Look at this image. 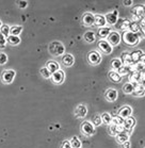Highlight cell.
I'll use <instances>...</instances> for the list:
<instances>
[{
	"instance_id": "1",
	"label": "cell",
	"mask_w": 145,
	"mask_h": 148,
	"mask_svg": "<svg viewBox=\"0 0 145 148\" xmlns=\"http://www.w3.org/2000/svg\"><path fill=\"white\" fill-rule=\"evenodd\" d=\"M122 40H124V43L129 46H135L140 42V35L138 33H133L131 31H125L123 33V36H122Z\"/></svg>"
},
{
	"instance_id": "2",
	"label": "cell",
	"mask_w": 145,
	"mask_h": 148,
	"mask_svg": "<svg viewBox=\"0 0 145 148\" xmlns=\"http://www.w3.org/2000/svg\"><path fill=\"white\" fill-rule=\"evenodd\" d=\"M65 48L64 45L60 43V42H52L50 45H49V52H50L52 56L54 57H60L64 53Z\"/></svg>"
},
{
	"instance_id": "3",
	"label": "cell",
	"mask_w": 145,
	"mask_h": 148,
	"mask_svg": "<svg viewBox=\"0 0 145 148\" xmlns=\"http://www.w3.org/2000/svg\"><path fill=\"white\" fill-rule=\"evenodd\" d=\"M81 131L87 136H92L95 134V127L93 126L91 121H83L81 125Z\"/></svg>"
},
{
	"instance_id": "4",
	"label": "cell",
	"mask_w": 145,
	"mask_h": 148,
	"mask_svg": "<svg viewBox=\"0 0 145 148\" xmlns=\"http://www.w3.org/2000/svg\"><path fill=\"white\" fill-rule=\"evenodd\" d=\"M98 49L105 54H110L112 52V46L108 43V40H100L98 42Z\"/></svg>"
},
{
	"instance_id": "5",
	"label": "cell",
	"mask_w": 145,
	"mask_h": 148,
	"mask_svg": "<svg viewBox=\"0 0 145 148\" xmlns=\"http://www.w3.org/2000/svg\"><path fill=\"white\" fill-rule=\"evenodd\" d=\"M88 60H89V62H90V64L97 65L100 63L101 57L97 51H91V52H89V54H88Z\"/></svg>"
},
{
	"instance_id": "6",
	"label": "cell",
	"mask_w": 145,
	"mask_h": 148,
	"mask_svg": "<svg viewBox=\"0 0 145 148\" xmlns=\"http://www.w3.org/2000/svg\"><path fill=\"white\" fill-rule=\"evenodd\" d=\"M107 38H108V43L111 46H115L121 42V35L116 31H111Z\"/></svg>"
},
{
	"instance_id": "7",
	"label": "cell",
	"mask_w": 145,
	"mask_h": 148,
	"mask_svg": "<svg viewBox=\"0 0 145 148\" xmlns=\"http://www.w3.org/2000/svg\"><path fill=\"white\" fill-rule=\"evenodd\" d=\"M15 71L13 69H9V71H5L2 74V81H3L4 83H11L12 81L14 80V78H15Z\"/></svg>"
},
{
	"instance_id": "8",
	"label": "cell",
	"mask_w": 145,
	"mask_h": 148,
	"mask_svg": "<svg viewBox=\"0 0 145 148\" xmlns=\"http://www.w3.org/2000/svg\"><path fill=\"white\" fill-rule=\"evenodd\" d=\"M64 78H65L64 71H61V69H59V71H56L54 74H52V81H54V83H56V84H61L64 81Z\"/></svg>"
},
{
	"instance_id": "9",
	"label": "cell",
	"mask_w": 145,
	"mask_h": 148,
	"mask_svg": "<svg viewBox=\"0 0 145 148\" xmlns=\"http://www.w3.org/2000/svg\"><path fill=\"white\" fill-rule=\"evenodd\" d=\"M82 21L85 26H93L95 23V16L92 13H85L83 14V17H82Z\"/></svg>"
},
{
	"instance_id": "10",
	"label": "cell",
	"mask_w": 145,
	"mask_h": 148,
	"mask_svg": "<svg viewBox=\"0 0 145 148\" xmlns=\"http://www.w3.org/2000/svg\"><path fill=\"white\" fill-rule=\"evenodd\" d=\"M132 113V109L128 106H125V107H123V108L120 109V111H118V116L122 118H128L130 117V115Z\"/></svg>"
},
{
	"instance_id": "11",
	"label": "cell",
	"mask_w": 145,
	"mask_h": 148,
	"mask_svg": "<svg viewBox=\"0 0 145 148\" xmlns=\"http://www.w3.org/2000/svg\"><path fill=\"white\" fill-rule=\"evenodd\" d=\"M106 99L110 102H113L118 99V91L114 88H109L108 91L106 92Z\"/></svg>"
},
{
	"instance_id": "12",
	"label": "cell",
	"mask_w": 145,
	"mask_h": 148,
	"mask_svg": "<svg viewBox=\"0 0 145 148\" xmlns=\"http://www.w3.org/2000/svg\"><path fill=\"white\" fill-rule=\"evenodd\" d=\"M87 113H88V108L85 107V104H79L77 108H76V110H75V114H76V116H78V117H85V115H87Z\"/></svg>"
},
{
	"instance_id": "13",
	"label": "cell",
	"mask_w": 145,
	"mask_h": 148,
	"mask_svg": "<svg viewBox=\"0 0 145 148\" xmlns=\"http://www.w3.org/2000/svg\"><path fill=\"white\" fill-rule=\"evenodd\" d=\"M135 125V119L133 117H128L126 118L125 121H124V125H123V127H124V130L126 131H130L132 128H133V126Z\"/></svg>"
},
{
	"instance_id": "14",
	"label": "cell",
	"mask_w": 145,
	"mask_h": 148,
	"mask_svg": "<svg viewBox=\"0 0 145 148\" xmlns=\"http://www.w3.org/2000/svg\"><path fill=\"white\" fill-rule=\"evenodd\" d=\"M144 13H145V8L143 7V5H137V7H135L133 11H132L133 17H135V18H138V19H140V18L144 15Z\"/></svg>"
},
{
	"instance_id": "15",
	"label": "cell",
	"mask_w": 145,
	"mask_h": 148,
	"mask_svg": "<svg viewBox=\"0 0 145 148\" xmlns=\"http://www.w3.org/2000/svg\"><path fill=\"white\" fill-rule=\"evenodd\" d=\"M62 64L64 65V66H66V67L71 66V65L74 64V57L69 53L64 54L63 58H62Z\"/></svg>"
},
{
	"instance_id": "16",
	"label": "cell",
	"mask_w": 145,
	"mask_h": 148,
	"mask_svg": "<svg viewBox=\"0 0 145 148\" xmlns=\"http://www.w3.org/2000/svg\"><path fill=\"white\" fill-rule=\"evenodd\" d=\"M121 61H122V63H123V65L129 66V67L133 64V62H132V60H131V57H130V53H128V52H124V53L122 54Z\"/></svg>"
},
{
	"instance_id": "17",
	"label": "cell",
	"mask_w": 145,
	"mask_h": 148,
	"mask_svg": "<svg viewBox=\"0 0 145 148\" xmlns=\"http://www.w3.org/2000/svg\"><path fill=\"white\" fill-rule=\"evenodd\" d=\"M46 68L50 71L51 75L54 74L56 71H58L59 69H60V67H59V64H58L57 62H54V61H48L47 64H46Z\"/></svg>"
},
{
	"instance_id": "18",
	"label": "cell",
	"mask_w": 145,
	"mask_h": 148,
	"mask_svg": "<svg viewBox=\"0 0 145 148\" xmlns=\"http://www.w3.org/2000/svg\"><path fill=\"white\" fill-rule=\"evenodd\" d=\"M106 18L105 16H102V15H96L95 16V23L94 25L96 27H99V28H104L106 26Z\"/></svg>"
},
{
	"instance_id": "19",
	"label": "cell",
	"mask_w": 145,
	"mask_h": 148,
	"mask_svg": "<svg viewBox=\"0 0 145 148\" xmlns=\"http://www.w3.org/2000/svg\"><path fill=\"white\" fill-rule=\"evenodd\" d=\"M108 76H109V78H110V80H111L112 82H115V83H118V82H121V80H122V76L118 74V71H110Z\"/></svg>"
},
{
	"instance_id": "20",
	"label": "cell",
	"mask_w": 145,
	"mask_h": 148,
	"mask_svg": "<svg viewBox=\"0 0 145 148\" xmlns=\"http://www.w3.org/2000/svg\"><path fill=\"white\" fill-rule=\"evenodd\" d=\"M110 32H111V30H110V28H108V27L99 28V30H98V36L101 37V40H105L106 37H108Z\"/></svg>"
},
{
	"instance_id": "21",
	"label": "cell",
	"mask_w": 145,
	"mask_h": 148,
	"mask_svg": "<svg viewBox=\"0 0 145 148\" xmlns=\"http://www.w3.org/2000/svg\"><path fill=\"white\" fill-rule=\"evenodd\" d=\"M106 23H108L109 25H115L118 23V16L114 15L113 13H109L105 16Z\"/></svg>"
},
{
	"instance_id": "22",
	"label": "cell",
	"mask_w": 145,
	"mask_h": 148,
	"mask_svg": "<svg viewBox=\"0 0 145 148\" xmlns=\"http://www.w3.org/2000/svg\"><path fill=\"white\" fill-rule=\"evenodd\" d=\"M85 40H87V43H93L96 40V35H95L94 32H92V31H88V32H85Z\"/></svg>"
},
{
	"instance_id": "23",
	"label": "cell",
	"mask_w": 145,
	"mask_h": 148,
	"mask_svg": "<svg viewBox=\"0 0 145 148\" xmlns=\"http://www.w3.org/2000/svg\"><path fill=\"white\" fill-rule=\"evenodd\" d=\"M142 54H143L142 50H135V51H133L132 53H130L132 62H133V63H138V62H140V59H141Z\"/></svg>"
},
{
	"instance_id": "24",
	"label": "cell",
	"mask_w": 145,
	"mask_h": 148,
	"mask_svg": "<svg viewBox=\"0 0 145 148\" xmlns=\"http://www.w3.org/2000/svg\"><path fill=\"white\" fill-rule=\"evenodd\" d=\"M7 42L10 45H13V46H16V45L20 44V38L19 36H14V35H9L7 37Z\"/></svg>"
},
{
	"instance_id": "25",
	"label": "cell",
	"mask_w": 145,
	"mask_h": 148,
	"mask_svg": "<svg viewBox=\"0 0 145 148\" xmlns=\"http://www.w3.org/2000/svg\"><path fill=\"white\" fill-rule=\"evenodd\" d=\"M116 136V140H118V143H121V144H123V143H125V142L128 141V134L126 133V132H120V133H118V134L115 135Z\"/></svg>"
},
{
	"instance_id": "26",
	"label": "cell",
	"mask_w": 145,
	"mask_h": 148,
	"mask_svg": "<svg viewBox=\"0 0 145 148\" xmlns=\"http://www.w3.org/2000/svg\"><path fill=\"white\" fill-rule=\"evenodd\" d=\"M23 31V26H13L10 28V35H14V36H18V34Z\"/></svg>"
},
{
	"instance_id": "27",
	"label": "cell",
	"mask_w": 145,
	"mask_h": 148,
	"mask_svg": "<svg viewBox=\"0 0 145 148\" xmlns=\"http://www.w3.org/2000/svg\"><path fill=\"white\" fill-rule=\"evenodd\" d=\"M129 26H130V21L128 19H124V20H121V23L116 26V28L121 29V30L127 31V29H129Z\"/></svg>"
},
{
	"instance_id": "28",
	"label": "cell",
	"mask_w": 145,
	"mask_h": 148,
	"mask_svg": "<svg viewBox=\"0 0 145 148\" xmlns=\"http://www.w3.org/2000/svg\"><path fill=\"white\" fill-rule=\"evenodd\" d=\"M132 94L135 95V96H144L145 95V88L142 86V84H139L135 88V91Z\"/></svg>"
},
{
	"instance_id": "29",
	"label": "cell",
	"mask_w": 145,
	"mask_h": 148,
	"mask_svg": "<svg viewBox=\"0 0 145 148\" xmlns=\"http://www.w3.org/2000/svg\"><path fill=\"white\" fill-rule=\"evenodd\" d=\"M112 68L114 69V71H118V69L123 66V63H122L121 59H113L111 62Z\"/></svg>"
},
{
	"instance_id": "30",
	"label": "cell",
	"mask_w": 145,
	"mask_h": 148,
	"mask_svg": "<svg viewBox=\"0 0 145 148\" xmlns=\"http://www.w3.org/2000/svg\"><path fill=\"white\" fill-rule=\"evenodd\" d=\"M100 118H101V121H102L104 124H106V125L111 124L112 117H111V115L109 114V113H107V112H106V113H104V114H101Z\"/></svg>"
},
{
	"instance_id": "31",
	"label": "cell",
	"mask_w": 145,
	"mask_h": 148,
	"mask_svg": "<svg viewBox=\"0 0 145 148\" xmlns=\"http://www.w3.org/2000/svg\"><path fill=\"white\" fill-rule=\"evenodd\" d=\"M133 91H135V86H133L130 82L126 83L125 85H124V88H123V92H124L125 94H132Z\"/></svg>"
},
{
	"instance_id": "32",
	"label": "cell",
	"mask_w": 145,
	"mask_h": 148,
	"mask_svg": "<svg viewBox=\"0 0 145 148\" xmlns=\"http://www.w3.org/2000/svg\"><path fill=\"white\" fill-rule=\"evenodd\" d=\"M69 143L71 145V148H81V142L77 136H73Z\"/></svg>"
},
{
	"instance_id": "33",
	"label": "cell",
	"mask_w": 145,
	"mask_h": 148,
	"mask_svg": "<svg viewBox=\"0 0 145 148\" xmlns=\"http://www.w3.org/2000/svg\"><path fill=\"white\" fill-rule=\"evenodd\" d=\"M0 34H2V35L5 37L9 36V35H10V26L2 25V27L0 28Z\"/></svg>"
},
{
	"instance_id": "34",
	"label": "cell",
	"mask_w": 145,
	"mask_h": 148,
	"mask_svg": "<svg viewBox=\"0 0 145 148\" xmlns=\"http://www.w3.org/2000/svg\"><path fill=\"white\" fill-rule=\"evenodd\" d=\"M129 29L131 31V32H133V33H138L139 31H140V25L137 23V21H133V23H130V26H129Z\"/></svg>"
},
{
	"instance_id": "35",
	"label": "cell",
	"mask_w": 145,
	"mask_h": 148,
	"mask_svg": "<svg viewBox=\"0 0 145 148\" xmlns=\"http://www.w3.org/2000/svg\"><path fill=\"white\" fill-rule=\"evenodd\" d=\"M124 118H122L120 117V116H118V117H114V118H112V125H114V126H123L124 125Z\"/></svg>"
},
{
	"instance_id": "36",
	"label": "cell",
	"mask_w": 145,
	"mask_h": 148,
	"mask_svg": "<svg viewBox=\"0 0 145 148\" xmlns=\"http://www.w3.org/2000/svg\"><path fill=\"white\" fill-rule=\"evenodd\" d=\"M101 123H102V121H101L100 115H95V116H93L92 124H93V126H94V127H97V126H99Z\"/></svg>"
},
{
	"instance_id": "37",
	"label": "cell",
	"mask_w": 145,
	"mask_h": 148,
	"mask_svg": "<svg viewBox=\"0 0 145 148\" xmlns=\"http://www.w3.org/2000/svg\"><path fill=\"white\" fill-rule=\"evenodd\" d=\"M130 71V67L129 66H125V65H123L120 69H118V74L121 75V76H124V75H127Z\"/></svg>"
},
{
	"instance_id": "38",
	"label": "cell",
	"mask_w": 145,
	"mask_h": 148,
	"mask_svg": "<svg viewBox=\"0 0 145 148\" xmlns=\"http://www.w3.org/2000/svg\"><path fill=\"white\" fill-rule=\"evenodd\" d=\"M41 75L43 76L44 78H46V79H48V78H50L51 77V74H50V71H48L46 67H43V68H41Z\"/></svg>"
},
{
	"instance_id": "39",
	"label": "cell",
	"mask_w": 145,
	"mask_h": 148,
	"mask_svg": "<svg viewBox=\"0 0 145 148\" xmlns=\"http://www.w3.org/2000/svg\"><path fill=\"white\" fill-rule=\"evenodd\" d=\"M8 62V56L3 52L0 53V65H3Z\"/></svg>"
},
{
	"instance_id": "40",
	"label": "cell",
	"mask_w": 145,
	"mask_h": 148,
	"mask_svg": "<svg viewBox=\"0 0 145 148\" xmlns=\"http://www.w3.org/2000/svg\"><path fill=\"white\" fill-rule=\"evenodd\" d=\"M109 132H110V134L112 135H116L118 134V127L114 126V125H110V127H109Z\"/></svg>"
},
{
	"instance_id": "41",
	"label": "cell",
	"mask_w": 145,
	"mask_h": 148,
	"mask_svg": "<svg viewBox=\"0 0 145 148\" xmlns=\"http://www.w3.org/2000/svg\"><path fill=\"white\" fill-rule=\"evenodd\" d=\"M7 44V37L3 36L2 34H0V48H3Z\"/></svg>"
},
{
	"instance_id": "42",
	"label": "cell",
	"mask_w": 145,
	"mask_h": 148,
	"mask_svg": "<svg viewBox=\"0 0 145 148\" xmlns=\"http://www.w3.org/2000/svg\"><path fill=\"white\" fill-rule=\"evenodd\" d=\"M139 78H140V82H144L145 81V71L143 69V71H139Z\"/></svg>"
},
{
	"instance_id": "43",
	"label": "cell",
	"mask_w": 145,
	"mask_h": 148,
	"mask_svg": "<svg viewBox=\"0 0 145 148\" xmlns=\"http://www.w3.org/2000/svg\"><path fill=\"white\" fill-rule=\"evenodd\" d=\"M17 5H18L20 9H26L28 3H27V1H18V2H17Z\"/></svg>"
},
{
	"instance_id": "44",
	"label": "cell",
	"mask_w": 145,
	"mask_h": 148,
	"mask_svg": "<svg viewBox=\"0 0 145 148\" xmlns=\"http://www.w3.org/2000/svg\"><path fill=\"white\" fill-rule=\"evenodd\" d=\"M61 148H71V145L69 143V141H64L63 144H62V147Z\"/></svg>"
},
{
	"instance_id": "45",
	"label": "cell",
	"mask_w": 145,
	"mask_h": 148,
	"mask_svg": "<svg viewBox=\"0 0 145 148\" xmlns=\"http://www.w3.org/2000/svg\"><path fill=\"white\" fill-rule=\"evenodd\" d=\"M140 30L142 31V33L144 34V36H145V20L141 24V26H140Z\"/></svg>"
},
{
	"instance_id": "46",
	"label": "cell",
	"mask_w": 145,
	"mask_h": 148,
	"mask_svg": "<svg viewBox=\"0 0 145 148\" xmlns=\"http://www.w3.org/2000/svg\"><path fill=\"white\" fill-rule=\"evenodd\" d=\"M122 148H130V143L128 141L125 142V143H123L122 144Z\"/></svg>"
},
{
	"instance_id": "47",
	"label": "cell",
	"mask_w": 145,
	"mask_h": 148,
	"mask_svg": "<svg viewBox=\"0 0 145 148\" xmlns=\"http://www.w3.org/2000/svg\"><path fill=\"white\" fill-rule=\"evenodd\" d=\"M140 62H141V63H142L143 65H145V54H144V53L142 54L141 59H140Z\"/></svg>"
},
{
	"instance_id": "48",
	"label": "cell",
	"mask_w": 145,
	"mask_h": 148,
	"mask_svg": "<svg viewBox=\"0 0 145 148\" xmlns=\"http://www.w3.org/2000/svg\"><path fill=\"white\" fill-rule=\"evenodd\" d=\"M124 4H125V5H127V7H128V5H131L132 1H131V0H129V1H124Z\"/></svg>"
},
{
	"instance_id": "49",
	"label": "cell",
	"mask_w": 145,
	"mask_h": 148,
	"mask_svg": "<svg viewBox=\"0 0 145 148\" xmlns=\"http://www.w3.org/2000/svg\"><path fill=\"white\" fill-rule=\"evenodd\" d=\"M141 84H142V86H143V88H145V81H144V82H142V83H141Z\"/></svg>"
},
{
	"instance_id": "50",
	"label": "cell",
	"mask_w": 145,
	"mask_h": 148,
	"mask_svg": "<svg viewBox=\"0 0 145 148\" xmlns=\"http://www.w3.org/2000/svg\"><path fill=\"white\" fill-rule=\"evenodd\" d=\"M2 27V23H1V20H0V28Z\"/></svg>"
},
{
	"instance_id": "51",
	"label": "cell",
	"mask_w": 145,
	"mask_h": 148,
	"mask_svg": "<svg viewBox=\"0 0 145 148\" xmlns=\"http://www.w3.org/2000/svg\"><path fill=\"white\" fill-rule=\"evenodd\" d=\"M144 71H145V66H144Z\"/></svg>"
},
{
	"instance_id": "52",
	"label": "cell",
	"mask_w": 145,
	"mask_h": 148,
	"mask_svg": "<svg viewBox=\"0 0 145 148\" xmlns=\"http://www.w3.org/2000/svg\"><path fill=\"white\" fill-rule=\"evenodd\" d=\"M144 8H145V7H144Z\"/></svg>"
}]
</instances>
